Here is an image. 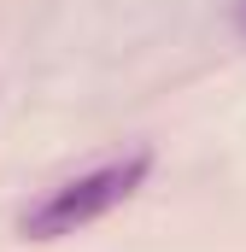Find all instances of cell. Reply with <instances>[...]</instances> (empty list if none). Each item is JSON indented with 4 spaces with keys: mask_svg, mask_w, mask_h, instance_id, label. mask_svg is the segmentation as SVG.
I'll return each instance as SVG.
<instances>
[{
    "mask_svg": "<svg viewBox=\"0 0 246 252\" xmlns=\"http://www.w3.org/2000/svg\"><path fill=\"white\" fill-rule=\"evenodd\" d=\"M147 170H153V153H147V147H135V153H123V158H106V164H94V170L59 182V188H47L35 205H24L18 235H24V241L76 235V229L100 223L106 211H118L123 199H135V188L147 182Z\"/></svg>",
    "mask_w": 246,
    "mask_h": 252,
    "instance_id": "1",
    "label": "cell"
},
{
    "mask_svg": "<svg viewBox=\"0 0 246 252\" xmlns=\"http://www.w3.org/2000/svg\"><path fill=\"white\" fill-rule=\"evenodd\" d=\"M235 30L246 35V0H235Z\"/></svg>",
    "mask_w": 246,
    "mask_h": 252,
    "instance_id": "2",
    "label": "cell"
}]
</instances>
